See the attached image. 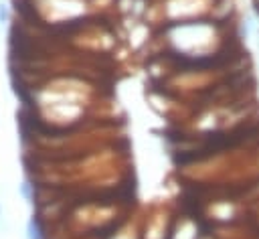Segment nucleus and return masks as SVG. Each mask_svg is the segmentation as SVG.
Masks as SVG:
<instances>
[{
  "instance_id": "obj_1",
  "label": "nucleus",
  "mask_w": 259,
  "mask_h": 239,
  "mask_svg": "<svg viewBox=\"0 0 259 239\" xmlns=\"http://www.w3.org/2000/svg\"><path fill=\"white\" fill-rule=\"evenodd\" d=\"M26 231H28V239H42L40 227H38V223H36L34 219H30V221H28V225H26Z\"/></svg>"
},
{
  "instance_id": "obj_2",
  "label": "nucleus",
  "mask_w": 259,
  "mask_h": 239,
  "mask_svg": "<svg viewBox=\"0 0 259 239\" xmlns=\"http://www.w3.org/2000/svg\"><path fill=\"white\" fill-rule=\"evenodd\" d=\"M2 20H6V8H4V4H0V22Z\"/></svg>"
}]
</instances>
